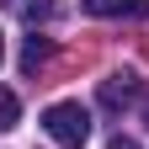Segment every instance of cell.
Returning <instances> with one entry per match:
<instances>
[{"label":"cell","mask_w":149,"mask_h":149,"mask_svg":"<svg viewBox=\"0 0 149 149\" xmlns=\"http://www.w3.org/2000/svg\"><path fill=\"white\" fill-rule=\"evenodd\" d=\"M144 117H149V96H144Z\"/></svg>","instance_id":"9"},{"label":"cell","mask_w":149,"mask_h":149,"mask_svg":"<svg viewBox=\"0 0 149 149\" xmlns=\"http://www.w3.org/2000/svg\"><path fill=\"white\" fill-rule=\"evenodd\" d=\"M48 53H53L48 37H27V48H22V69H27V74H37V64H48Z\"/></svg>","instance_id":"4"},{"label":"cell","mask_w":149,"mask_h":149,"mask_svg":"<svg viewBox=\"0 0 149 149\" xmlns=\"http://www.w3.org/2000/svg\"><path fill=\"white\" fill-rule=\"evenodd\" d=\"M107 149H139V139H128V133H117V139H112Z\"/></svg>","instance_id":"7"},{"label":"cell","mask_w":149,"mask_h":149,"mask_svg":"<svg viewBox=\"0 0 149 149\" xmlns=\"http://www.w3.org/2000/svg\"><path fill=\"white\" fill-rule=\"evenodd\" d=\"M43 133H48L53 144H64V149H80V144L91 139V112H85L80 101H53V107L43 112Z\"/></svg>","instance_id":"1"},{"label":"cell","mask_w":149,"mask_h":149,"mask_svg":"<svg viewBox=\"0 0 149 149\" xmlns=\"http://www.w3.org/2000/svg\"><path fill=\"white\" fill-rule=\"evenodd\" d=\"M133 74H107V80H101V101L107 107H128V101H133Z\"/></svg>","instance_id":"3"},{"label":"cell","mask_w":149,"mask_h":149,"mask_svg":"<svg viewBox=\"0 0 149 149\" xmlns=\"http://www.w3.org/2000/svg\"><path fill=\"white\" fill-rule=\"evenodd\" d=\"M22 16H27V22H48V16H53V0H22Z\"/></svg>","instance_id":"6"},{"label":"cell","mask_w":149,"mask_h":149,"mask_svg":"<svg viewBox=\"0 0 149 149\" xmlns=\"http://www.w3.org/2000/svg\"><path fill=\"white\" fill-rule=\"evenodd\" d=\"M16 117H22V101L11 91H0V128H16Z\"/></svg>","instance_id":"5"},{"label":"cell","mask_w":149,"mask_h":149,"mask_svg":"<svg viewBox=\"0 0 149 149\" xmlns=\"http://www.w3.org/2000/svg\"><path fill=\"white\" fill-rule=\"evenodd\" d=\"M0 59H6V37H0Z\"/></svg>","instance_id":"8"},{"label":"cell","mask_w":149,"mask_h":149,"mask_svg":"<svg viewBox=\"0 0 149 149\" xmlns=\"http://www.w3.org/2000/svg\"><path fill=\"white\" fill-rule=\"evenodd\" d=\"M91 16H128V22H144L149 16V0H85Z\"/></svg>","instance_id":"2"}]
</instances>
